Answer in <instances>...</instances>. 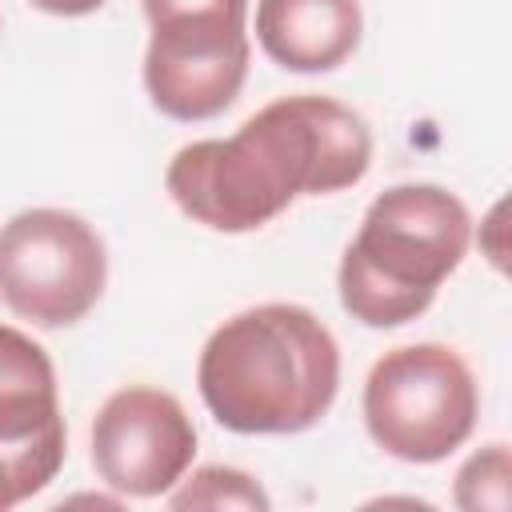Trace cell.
<instances>
[{
	"instance_id": "obj_1",
	"label": "cell",
	"mask_w": 512,
	"mask_h": 512,
	"mask_svg": "<svg viewBox=\"0 0 512 512\" xmlns=\"http://www.w3.org/2000/svg\"><path fill=\"white\" fill-rule=\"evenodd\" d=\"M372 168V128L332 96L296 92L252 112L232 136L192 140L164 168L172 204L212 232H256L296 196H332Z\"/></svg>"
},
{
	"instance_id": "obj_2",
	"label": "cell",
	"mask_w": 512,
	"mask_h": 512,
	"mask_svg": "<svg viewBox=\"0 0 512 512\" xmlns=\"http://www.w3.org/2000/svg\"><path fill=\"white\" fill-rule=\"evenodd\" d=\"M196 384L204 408L228 432H308L340 392V344L304 304H256L212 328L196 360Z\"/></svg>"
},
{
	"instance_id": "obj_3",
	"label": "cell",
	"mask_w": 512,
	"mask_h": 512,
	"mask_svg": "<svg viewBox=\"0 0 512 512\" xmlns=\"http://www.w3.org/2000/svg\"><path fill=\"white\" fill-rule=\"evenodd\" d=\"M472 248L464 200L440 184H392L360 216L336 268V292L364 328H400L432 308Z\"/></svg>"
},
{
	"instance_id": "obj_4",
	"label": "cell",
	"mask_w": 512,
	"mask_h": 512,
	"mask_svg": "<svg viewBox=\"0 0 512 512\" xmlns=\"http://www.w3.org/2000/svg\"><path fill=\"white\" fill-rule=\"evenodd\" d=\"M376 448L404 464H440L468 444L480 420V384L468 360L436 340L384 352L360 396Z\"/></svg>"
},
{
	"instance_id": "obj_5",
	"label": "cell",
	"mask_w": 512,
	"mask_h": 512,
	"mask_svg": "<svg viewBox=\"0 0 512 512\" xmlns=\"http://www.w3.org/2000/svg\"><path fill=\"white\" fill-rule=\"evenodd\" d=\"M108 248L68 208H24L0 224V300L36 328L80 324L104 296Z\"/></svg>"
},
{
	"instance_id": "obj_6",
	"label": "cell",
	"mask_w": 512,
	"mask_h": 512,
	"mask_svg": "<svg viewBox=\"0 0 512 512\" xmlns=\"http://www.w3.org/2000/svg\"><path fill=\"white\" fill-rule=\"evenodd\" d=\"M192 460L196 424L172 392L128 384L100 404L92 420V468L116 496H168Z\"/></svg>"
},
{
	"instance_id": "obj_7",
	"label": "cell",
	"mask_w": 512,
	"mask_h": 512,
	"mask_svg": "<svg viewBox=\"0 0 512 512\" xmlns=\"http://www.w3.org/2000/svg\"><path fill=\"white\" fill-rule=\"evenodd\" d=\"M248 20L156 24L144 52V88L156 112L180 124L212 120L248 80Z\"/></svg>"
},
{
	"instance_id": "obj_8",
	"label": "cell",
	"mask_w": 512,
	"mask_h": 512,
	"mask_svg": "<svg viewBox=\"0 0 512 512\" xmlns=\"http://www.w3.org/2000/svg\"><path fill=\"white\" fill-rule=\"evenodd\" d=\"M360 0H256V40L284 72H332L360 48Z\"/></svg>"
},
{
	"instance_id": "obj_9",
	"label": "cell",
	"mask_w": 512,
	"mask_h": 512,
	"mask_svg": "<svg viewBox=\"0 0 512 512\" xmlns=\"http://www.w3.org/2000/svg\"><path fill=\"white\" fill-rule=\"evenodd\" d=\"M68 440L52 356L20 328L0 324V448Z\"/></svg>"
},
{
	"instance_id": "obj_10",
	"label": "cell",
	"mask_w": 512,
	"mask_h": 512,
	"mask_svg": "<svg viewBox=\"0 0 512 512\" xmlns=\"http://www.w3.org/2000/svg\"><path fill=\"white\" fill-rule=\"evenodd\" d=\"M172 508H244V512H268L272 500L260 488V480L232 464H204L196 472H184L180 484L168 492Z\"/></svg>"
},
{
	"instance_id": "obj_11",
	"label": "cell",
	"mask_w": 512,
	"mask_h": 512,
	"mask_svg": "<svg viewBox=\"0 0 512 512\" xmlns=\"http://www.w3.org/2000/svg\"><path fill=\"white\" fill-rule=\"evenodd\" d=\"M452 500L464 512H508L512 508V452L504 440L476 448L460 464Z\"/></svg>"
},
{
	"instance_id": "obj_12",
	"label": "cell",
	"mask_w": 512,
	"mask_h": 512,
	"mask_svg": "<svg viewBox=\"0 0 512 512\" xmlns=\"http://www.w3.org/2000/svg\"><path fill=\"white\" fill-rule=\"evenodd\" d=\"M68 440H48V444H32V448H0V512L16 508L24 500H32L36 492H44L60 464H64Z\"/></svg>"
},
{
	"instance_id": "obj_13",
	"label": "cell",
	"mask_w": 512,
	"mask_h": 512,
	"mask_svg": "<svg viewBox=\"0 0 512 512\" xmlns=\"http://www.w3.org/2000/svg\"><path fill=\"white\" fill-rule=\"evenodd\" d=\"M148 28L180 20H248V0H140Z\"/></svg>"
},
{
	"instance_id": "obj_14",
	"label": "cell",
	"mask_w": 512,
	"mask_h": 512,
	"mask_svg": "<svg viewBox=\"0 0 512 512\" xmlns=\"http://www.w3.org/2000/svg\"><path fill=\"white\" fill-rule=\"evenodd\" d=\"M504 200H496L492 204V212L484 216V224H480V252L492 260V268H500L504 272V264H508V244H504Z\"/></svg>"
},
{
	"instance_id": "obj_15",
	"label": "cell",
	"mask_w": 512,
	"mask_h": 512,
	"mask_svg": "<svg viewBox=\"0 0 512 512\" xmlns=\"http://www.w3.org/2000/svg\"><path fill=\"white\" fill-rule=\"evenodd\" d=\"M28 4L40 8V12H48V16H88L104 0H28Z\"/></svg>"
}]
</instances>
